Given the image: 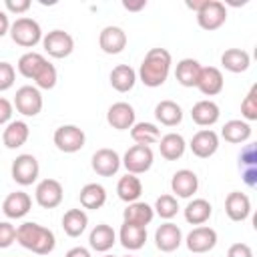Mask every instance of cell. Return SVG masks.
<instances>
[{
  "label": "cell",
  "mask_w": 257,
  "mask_h": 257,
  "mask_svg": "<svg viewBox=\"0 0 257 257\" xmlns=\"http://www.w3.org/2000/svg\"><path fill=\"white\" fill-rule=\"evenodd\" d=\"M171 64H173V56L167 48H151L139 66L137 78L149 88L163 86L169 78Z\"/></svg>",
  "instance_id": "obj_1"
},
{
  "label": "cell",
  "mask_w": 257,
  "mask_h": 257,
  "mask_svg": "<svg viewBox=\"0 0 257 257\" xmlns=\"http://www.w3.org/2000/svg\"><path fill=\"white\" fill-rule=\"evenodd\" d=\"M16 241L34 255H48L56 247L54 233L48 227H42L34 221H24L16 227Z\"/></svg>",
  "instance_id": "obj_2"
},
{
  "label": "cell",
  "mask_w": 257,
  "mask_h": 257,
  "mask_svg": "<svg viewBox=\"0 0 257 257\" xmlns=\"http://www.w3.org/2000/svg\"><path fill=\"white\" fill-rule=\"evenodd\" d=\"M10 38L14 44L22 48H34L38 42H42V28L34 18L20 16L10 24Z\"/></svg>",
  "instance_id": "obj_3"
},
{
  "label": "cell",
  "mask_w": 257,
  "mask_h": 257,
  "mask_svg": "<svg viewBox=\"0 0 257 257\" xmlns=\"http://www.w3.org/2000/svg\"><path fill=\"white\" fill-rule=\"evenodd\" d=\"M52 141H54V147L60 151V153H66V155H72V153H78L84 143H86V135L80 126L76 124H62L54 131L52 135Z\"/></svg>",
  "instance_id": "obj_4"
},
{
  "label": "cell",
  "mask_w": 257,
  "mask_h": 257,
  "mask_svg": "<svg viewBox=\"0 0 257 257\" xmlns=\"http://www.w3.org/2000/svg\"><path fill=\"white\" fill-rule=\"evenodd\" d=\"M120 163L122 167L126 169V173L131 175H143L147 173L153 163H155V155H153V149L151 147H145V145H133L126 149V153L120 157Z\"/></svg>",
  "instance_id": "obj_5"
},
{
  "label": "cell",
  "mask_w": 257,
  "mask_h": 257,
  "mask_svg": "<svg viewBox=\"0 0 257 257\" xmlns=\"http://www.w3.org/2000/svg\"><path fill=\"white\" fill-rule=\"evenodd\" d=\"M10 175H12V179H14L20 187H28V185L36 183V179H38V175H40V165H38V161H36L34 155L22 153V155H18V157L12 161Z\"/></svg>",
  "instance_id": "obj_6"
},
{
  "label": "cell",
  "mask_w": 257,
  "mask_h": 257,
  "mask_svg": "<svg viewBox=\"0 0 257 257\" xmlns=\"http://www.w3.org/2000/svg\"><path fill=\"white\" fill-rule=\"evenodd\" d=\"M12 104L22 116H36V114H40V110L44 106L42 92L32 84H24L16 90Z\"/></svg>",
  "instance_id": "obj_7"
},
{
  "label": "cell",
  "mask_w": 257,
  "mask_h": 257,
  "mask_svg": "<svg viewBox=\"0 0 257 257\" xmlns=\"http://www.w3.org/2000/svg\"><path fill=\"white\" fill-rule=\"evenodd\" d=\"M42 48L52 58H66L74 50V38L68 32L56 28L42 36Z\"/></svg>",
  "instance_id": "obj_8"
},
{
  "label": "cell",
  "mask_w": 257,
  "mask_h": 257,
  "mask_svg": "<svg viewBox=\"0 0 257 257\" xmlns=\"http://www.w3.org/2000/svg\"><path fill=\"white\" fill-rule=\"evenodd\" d=\"M225 22H227V8L219 0H207L203 8L197 12V24L207 32L219 30Z\"/></svg>",
  "instance_id": "obj_9"
},
{
  "label": "cell",
  "mask_w": 257,
  "mask_h": 257,
  "mask_svg": "<svg viewBox=\"0 0 257 257\" xmlns=\"http://www.w3.org/2000/svg\"><path fill=\"white\" fill-rule=\"evenodd\" d=\"M217 231L213 227H207V225H199V227H193L189 231V235L185 237V243H187V249L195 255H203V253H209L211 249H215L217 245Z\"/></svg>",
  "instance_id": "obj_10"
},
{
  "label": "cell",
  "mask_w": 257,
  "mask_h": 257,
  "mask_svg": "<svg viewBox=\"0 0 257 257\" xmlns=\"http://www.w3.org/2000/svg\"><path fill=\"white\" fill-rule=\"evenodd\" d=\"M34 199L42 209H56L64 199V189L56 179H42L34 189Z\"/></svg>",
  "instance_id": "obj_11"
},
{
  "label": "cell",
  "mask_w": 257,
  "mask_h": 257,
  "mask_svg": "<svg viewBox=\"0 0 257 257\" xmlns=\"http://www.w3.org/2000/svg\"><path fill=\"white\" fill-rule=\"evenodd\" d=\"M181 243H183V231H181L179 225L167 221V223L157 227V231H155V245H157L159 251L173 253V251H177L181 247Z\"/></svg>",
  "instance_id": "obj_12"
},
{
  "label": "cell",
  "mask_w": 257,
  "mask_h": 257,
  "mask_svg": "<svg viewBox=\"0 0 257 257\" xmlns=\"http://www.w3.org/2000/svg\"><path fill=\"white\" fill-rule=\"evenodd\" d=\"M189 149L195 157L199 159H209L217 153L219 149V135L211 128H201L193 135L191 143H189Z\"/></svg>",
  "instance_id": "obj_13"
},
{
  "label": "cell",
  "mask_w": 257,
  "mask_h": 257,
  "mask_svg": "<svg viewBox=\"0 0 257 257\" xmlns=\"http://www.w3.org/2000/svg\"><path fill=\"white\" fill-rule=\"evenodd\" d=\"M106 122L116 128V131H128L135 122H137V112L133 108V104L124 102V100H118L114 104L108 106L106 110Z\"/></svg>",
  "instance_id": "obj_14"
},
{
  "label": "cell",
  "mask_w": 257,
  "mask_h": 257,
  "mask_svg": "<svg viewBox=\"0 0 257 257\" xmlns=\"http://www.w3.org/2000/svg\"><path fill=\"white\" fill-rule=\"evenodd\" d=\"M90 165H92V171L98 177H112V175L118 173L122 163H120V155L114 149H98L92 155Z\"/></svg>",
  "instance_id": "obj_15"
},
{
  "label": "cell",
  "mask_w": 257,
  "mask_h": 257,
  "mask_svg": "<svg viewBox=\"0 0 257 257\" xmlns=\"http://www.w3.org/2000/svg\"><path fill=\"white\" fill-rule=\"evenodd\" d=\"M199 189V177L191 169H179L171 179V191L177 199H191Z\"/></svg>",
  "instance_id": "obj_16"
},
{
  "label": "cell",
  "mask_w": 257,
  "mask_h": 257,
  "mask_svg": "<svg viewBox=\"0 0 257 257\" xmlns=\"http://www.w3.org/2000/svg\"><path fill=\"white\" fill-rule=\"evenodd\" d=\"M98 46L104 54H120L126 48V32L120 26H104L98 34Z\"/></svg>",
  "instance_id": "obj_17"
},
{
  "label": "cell",
  "mask_w": 257,
  "mask_h": 257,
  "mask_svg": "<svg viewBox=\"0 0 257 257\" xmlns=\"http://www.w3.org/2000/svg\"><path fill=\"white\" fill-rule=\"evenodd\" d=\"M225 213L231 221L243 223L251 215V199L241 191H231L225 199Z\"/></svg>",
  "instance_id": "obj_18"
},
{
  "label": "cell",
  "mask_w": 257,
  "mask_h": 257,
  "mask_svg": "<svg viewBox=\"0 0 257 257\" xmlns=\"http://www.w3.org/2000/svg\"><path fill=\"white\" fill-rule=\"evenodd\" d=\"M32 209V199L28 193L24 191H14L10 193L4 203H2V213L8 217V219H22L28 215V211Z\"/></svg>",
  "instance_id": "obj_19"
},
{
  "label": "cell",
  "mask_w": 257,
  "mask_h": 257,
  "mask_svg": "<svg viewBox=\"0 0 257 257\" xmlns=\"http://www.w3.org/2000/svg\"><path fill=\"white\" fill-rule=\"evenodd\" d=\"M219 116H221L219 104H217L215 100H209V98L195 102L193 108H191V118H193V122L199 124V126H205V128L213 126V124L219 120Z\"/></svg>",
  "instance_id": "obj_20"
},
{
  "label": "cell",
  "mask_w": 257,
  "mask_h": 257,
  "mask_svg": "<svg viewBox=\"0 0 257 257\" xmlns=\"http://www.w3.org/2000/svg\"><path fill=\"white\" fill-rule=\"evenodd\" d=\"M118 241H120V245H122L124 249H128V251H139V249H143L145 243H147V227L122 221L120 231H118Z\"/></svg>",
  "instance_id": "obj_21"
},
{
  "label": "cell",
  "mask_w": 257,
  "mask_h": 257,
  "mask_svg": "<svg viewBox=\"0 0 257 257\" xmlns=\"http://www.w3.org/2000/svg\"><path fill=\"white\" fill-rule=\"evenodd\" d=\"M114 243H116V233H114V229L110 225L98 223L96 227H92V231L88 235V245H90L92 251L106 253V251H110L114 247Z\"/></svg>",
  "instance_id": "obj_22"
},
{
  "label": "cell",
  "mask_w": 257,
  "mask_h": 257,
  "mask_svg": "<svg viewBox=\"0 0 257 257\" xmlns=\"http://www.w3.org/2000/svg\"><path fill=\"white\" fill-rule=\"evenodd\" d=\"M223 72L217 68V66H203L201 68V74H199V82H197V88L201 90V94L205 96H215L223 90Z\"/></svg>",
  "instance_id": "obj_23"
},
{
  "label": "cell",
  "mask_w": 257,
  "mask_h": 257,
  "mask_svg": "<svg viewBox=\"0 0 257 257\" xmlns=\"http://www.w3.org/2000/svg\"><path fill=\"white\" fill-rule=\"evenodd\" d=\"M30 137V126L24 120H10L2 131V143L6 149H20Z\"/></svg>",
  "instance_id": "obj_24"
},
{
  "label": "cell",
  "mask_w": 257,
  "mask_h": 257,
  "mask_svg": "<svg viewBox=\"0 0 257 257\" xmlns=\"http://www.w3.org/2000/svg\"><path fill=\"white\" fill-rule=\"evenodd\" d=\"M157 145H159L161 157L165 161H177L187 151V143H185L183 135H179V133H167V135H163Z\"/></svg>",
  "instance_id": "obj_25"
},
{
  "label": "cell",
  "mask_w": 257,
  "mask_h": 257,
  "mask_svg": "<svg viewBox=\"0 0 257 257\" xmlns=\"http://www.w3.org/2000/svg\"><path fill=\"white\" fill-rule=\"evenodd\" d=\"M201 62L197 58H183L177 62V68H175V78L181 86H197L199 82V74H201Z\"/></svg>",
  "instance_id": "obj_26"
},
{
  "label": "cell",
  "mask_w": 257,
  "mask_h": 257,
  "mask_svg": "<svg viewBox=\"0 0 257 257\" xmlns=\"http://www.w3.org/2000/svg\"><path fill=\"white\" fill-rule=\"evenodd\" d=\"M183 215H185V221L189 223V225H205L209 219H211V215H213V207H211V203L207 201V199H193V201H189L187 203V207L183 209Z\"/></svg>",
  "instance_id": "obj_27"
},
{
  "label": "cell",
  "mask_w": 257,
  "mask_h": 257,
  "mask_svg": "<svg viewBox=\"0 0 257 257\" xmlns=\"http://www.w3.org/2000/svg\"><path fill=\"white\" fill-rule=\"evenodd\" d=\"M110 86L116 90V92H128L135 88L137 84V72L133 66L128 64H116L112 70H110Z\"/></svg>",
  "instance_id": "obj_28"
},
{
  "label": "cell",
  "mask_w": 257,
  "mask_h": 257,
  "mask_svg": "<svg viewBox=\"0 0 257 257\" xmlns=\"http://www.w3.org/2000/svg\"><path fill=\"white\" fill-rule=\"evenodd\" d=\"M221 137L231 145H243L251 139V124L245 122L243 118L227 120L221 128Z\"/></svg>",
  "instance_id": "obj_29"
},
{
  "label": "cell",
  "mask_w": 257,
  "mask_h": 257,
  "mask_svg": "<svg viewBox=\"0 0 257 257\" xmlns=\"http://www.w3.org/2000/svg\"><path fill=\"white\" fill-rule=\"evenodd\" d=\"M251 64V56L247 50L243 48H227L223 54H221V66L233 74H239V72H245Z\"/></svg>",
  "instance_id": "obj_30"
},
{
  "label": "cell",
  "mask_w": 257,
  "mask_h": 257,
  "mask_svg": "<svg viewBox=\"0 0 257 257\" xmlns=\"http://www.w3.org/2000/svg\"><path fill=\"white\" fill-rule=\"evenodd\" d=\"M78 201H80L82 209L96 211L106 203V189L98 183H86L78 193Z\"/></svg>",
  "instance_id": "obj_31"
},
{
  "label": "cell",
  "mask_w": 257,
  "mask_h": 257,
  "mask_svg": "<svg viewBox=\"0 0 257 257\" xmlns=\"http://www.w3.org/2000/svg\"><path fill=\"white\" fill-rule=\"evenodd\" d=\"M88 227V215L84 209H68L62 215V231L68 237H80Z\"/></svg>",
  "instance_id": "obj_32"
},
{
  "label": "cell",
  "mask_w": 257,
  "mask_h": 257,
  "mask_svg": "<svg viewBox=\"0 0 257 257\" xmlns=\"http://www.w3.org/2000/svg\"><path fill=\"white\" fill-rule=\"evenodd\" d=\"M155 118L163 126H177L183 120V108L175 100H169V98L167 100H161L155 106Z\"/></svg>",
  "instance_id": "obj_33"
},
{
  "label": "cell",
  "mask_w": 257,
  "mask_h": 257,
  "mask_svg": "<svg viewBox=\"0 0 257 257\" xmlns=\"http://www.w3.org/2000/svg\"><path fill=\"white\" fill-rule=\"evenodd\" d=\"M116 195L126 205L139 201V197L143 195V183H141V179L137 175H131V173H126L124 177H120L118 183H116Z\"/></svg>",
  "instance_id": "obj_34"
},
{
  "label": "cell",
  "mask_w": 257,
  "mask_h": 257,
  "mask_svg": "<svg viewBox=\"0 0 257 257\" xmlns=\"http://www.w3.org/2000/svg\"><path fill=\"white\" fill-rule=\"evenodd\" d=\"M122 219L126 223H135V225H143L147 227L153 219H155V211L149 203L145 201H135V203H128L126 209L122 211Z\"/></svg>",
  "instance_id": "obj_35"
},
{
  "label": "cell",
  "mask_w": 257,
  "mask_h": 257,
  "mask_svg": "<svg viewBox=\"0 0 257 257\" xmlns=\"http://www.w3.org/2000/svg\"><path fill=\"white\" fill-rule=\"evenodd\" d=\"M131 139L135 141V145H145V147H151V145H157L159 139H161V128L153 122H135L131 126Z\"/></svg>",
  "instance_id": "obj_36"
},
{
  "label": "cell",
  "mask_w": 257,
  "mask_h": 257,
  "mask_svg": "<svg viewBox=\"0 0 257 257\" xmlns=\"http://www.w3.org/2000/svg\"><path fill=\"white\" fill-rule=\"evenodd\" d=\"M44 62H46L44 54L34 52V50H28V52H24V54L18 58L16 68H18V72H20L24 78L34 80V76H36V74H38V70L44 66Z\"/></svg>",
  "instance_id": "obj_37"
},
{
  "label": "cell",
  "mask_w": 257,
  "mask_h": 257,
  "mask_svg": "<svg viewBox=\"0 0 257 257\" xmlns=\"http://www.w3.org/2000/svg\"><path fill=\"white\" fill-rule=\"evenodd\" d=\"M56 80H58V72H56V66L52 62H44V66L38 70V74L34 76V86L38 90H50L56 86Z\"/></svg>",
  "instance_id": "obj_38"
},
{
  "label": "cell",
  "mask_w": 257,
  "mask_h": 257,
  "mask_svg": "<svg viewBox=\"0 0 257 257\" xmlns=\"http://www.w3.org/2000/svg\"><path fill=\"white\" fill-rule=\"evenodd\" d=\"M155 215H159L161 219H173L177 213H179V201L175 195H161L157 201H155V207H153Z\"/></svg>",
  "instance_id": "obj_39"
},
{
  "label": "cell",
  "mask_w": 257,
  "mask_h": 257,
  "mask_svg": "<svg viewBox=\"0 0 257 257\" xmlns=\"http://www.w3.org/2000/svg\"><path fill=\"white\" fill-rule=\"evenodd\" d=\"M241 116L245 122L257 120V84H253L245 94V98L241 100Z\"/></svg>",
  "instance_id": "obj_40"
},
{
  "label": "cell",
  "mask_w": 257,
  "mask_h": 257,
  "mask_svg": "<svg viewBox=\"0 0 257 257\" xmlns=\"http://www.w3.org/2000/svg\"><path fill=\"white\" fill-rule=\"evenodd\" d=\"M14 80H16V70H14V66H12L10 62L2 60V62H0V92L12 88V86H14Z\"/></svg>",
  "instance_id": "obj_41"
},
{
  "label": "cell",
  "mask_w": 257,
  "mask_h": 257,
  "mask_svg": "<svg viewBox=\"0 0 257 257\" xmlns=\"http://www.w3.org/2000/svg\"><path fill=\"white\" fill-rule=\"evenodd\" d=\"M16 241V227L10 221H0V249H8Z\"/></svg>",
  "instance_id": "obj_42"
},
{
  "label": "cell",
  "mask_w": 257,
  "mask_h": 257,
  "mask_svg": "<svg viewBox=\"0 0 257 257\" xmlns=\"http://www.w3.org/2000/svg\"><path fill=\"white\" fill-rule=\"evenodd\" d=\"M239 165L243 167H257V147L255 143H249L239 153Z\"/></svg>",
  "instance_id": "obj_43"
},
{
  "label": "cell",
  "mask_w": 257,
  "mask_h": 257,
  "mask_svg": "<svg viewBox=\"0 0 257 257\" xmlns=\"http://www.w3.org/2000/svg\"><path fill=\"white\" fill-rule=\"evenodd\" d=\"M32 6L30 0H6L4 2V8H6V14H24L28 8Z\"/></svg>",
  "instance_id": "obj_44"
},
{
  "label": "cell",
  "mask_w": 257,
  "mask_h": 257,
  "mask_svg": "<svg viewBox=\"0 0 257 257\" xmlns=\"http://www.w3.org/2000/svg\"><path fill=\"white\" fill-rule=\"evenodd\" d=\"M227 257H253V249L247 243H233L227 249Z\"/></svg>",
  "instance_id": "obj_45"
},
{
  "label": "cell",
  "mask_w": 257,
  "mask_h": 257,
  "mask_svg": "<svg viewBox=\"0 0 257 257\" xmlns=\"http://www.w3.org/2000/svg\"><path fill=\"white\" fill-rule=\"evenodd\" d=\"M12 112H14V104H12L8 98L0 96V126H2V124L6 126V124L12 120Z\"/></svg>",
  "instance_id": "obj_46"
},
{
  "label": "cell",
  "mask_w": 257,
  "mask_h": 257,
  "mask_svg": "<svg viewBox=\"0 0 257 257\" xmlns=\"http://www.w3.org/2000/svg\"><path fill=\"white\" fill-rule=\"evenodd\" d=\"M243 181L247 187H255L257 185V167H245L243 169Z\"/></svg>",
  "instance_id": "obj_47"
},
{
  "label": "cell",
  "mask_w": 257,
  "mask_h": 257,
  "mask_svg": "<svg viewBox=\"0 0 257 257\" xmlns=\"http://www.w3.org/2000/svg\"><path fill=\"white\" fill-rule=\"evenodd\" d=\"M10 24H12V22H10L6 10H0V38L6 36V34L10 32Z\"/></svg>",
  "instance_id": "obj_48"
},
{
  "label": "cell",
  "mask_w": 257,
  "mask_h": 257,
  "mask_svg": "<svg viewBox=\"0 0 257 257\" xmlns=\"http://www.w3.org/2000/svg\"><path fill=\"white\" fill-rule=\"evenodd\" d=\"M64 257H92V255H90V251H88L86 247H80V245H78V247L68 249Z\"/></svg>",
  "instance_id": "obj_49"
},
{
  "label": "cell",
  "mask_w": 257,
  "mask_h": 257,
  "mask_svg": "<svg viewBox=\"0 0 257 257\" xmlns=\"http://www.w3.org/2000/svg\"><path fill=\"white\" fill-rule=\"evenodd\" d=\"M145 6H147L145 0H139V2H126V0H124V2H122V8L128 10V12H139V10H143Z\"/></svg>",
  "instance_id": "obj_50"
},
{
  "label": "cell",
  "mask_w": 257,
  "mask_h": 257,
  "mask_svg": "<svg viewBox=\"0 0 257 257\" xmlns=\"http://www.w3.org/2000/svg\"><path fill=\"white\" fill-rule=\"evenodd\" d=\"M205 2H207V0H193V2H191V0H187L185 4H187V8L195 10V14H197V12H199V10L203 8V4H205Z\"/></svg>",
  "instance_id": "obj_51"
},
{
  "label": "cell",
  "mask_w": 257,
  "mask_h": 257,
  "mask_svg": "<svg viewBox=\"0 0 257 257\" xmlns=\"http://www.w3.org/2000/svg\"><path fill=\"white\" fill-rule=\"evenodd\" d=\"M102 257H112V255H102Z\"/></svg>",
  "instance_id": "obj_52"
},
{
  "label": "cell",
  "mask_w": 257,
  "mask_h": 257,
  "mask_svg": "<svg viewBox=\"0 0 257 257\" xmlns=\"http://www.w3.org/2000/svg\"><path fill=\"white\" fill-rule=\"evenodd\" d=\"M124 257H133V255H124Z\"/></svg>",
  "instance_id": "obj_53"
}]
</instances>
